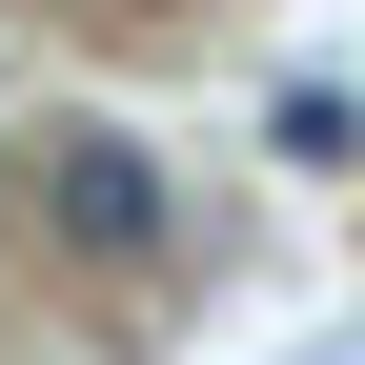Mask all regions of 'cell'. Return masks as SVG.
<instances>
[{"instance_id":"1","label":"cell","mask_w":365,"mask_h":365,"mask_svg":"<svg viewBox=\"0 0 365 365\" xmlns=\"http://www.w3.org/2000/svg\"><path fill=\"white\" fill-rule=\"evenodd\" d=\"M41 223H61L81 264H163V163L122 143V122H61V143H41Z\"/></svg>"}]
</instances>
